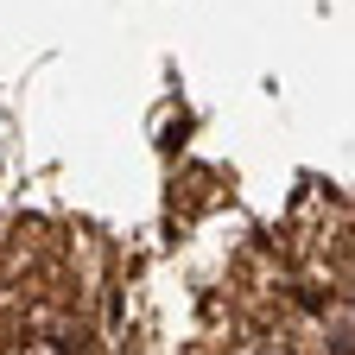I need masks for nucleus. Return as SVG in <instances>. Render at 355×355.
I'll use <instances>...</instances> for the list:
<instances>
[{
    "mask_svg": "<svg viewBox=\"0 0 355 355\" xmlns=\"http://www.w3.org/2000/svg\"><path fill=\"white\" fill-rule=\"evenodd\" d=\"M0 355H83V324L58 304H32L0 336Z\"/></svg>",
    "mask_w": 355,
    "mask_h": 355,
    "instance_id": "1",
    "label": "nucleus"
}]
</instances>
